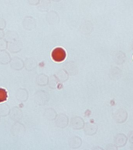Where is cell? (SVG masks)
Segmentation results:
<instances>
[{
    "mask_svg": "<svg viewBox=\"0 0 133 150\" xmlns=\"http://www.w3.org/2000/svg\"><path fill=\"white\" fill-rule=\"evenodd\" d=\"M113 116L114 120L116 123L122 124L127 121L128 117V113L125 109H119L115 111Z\"/></svg>",
    "mask_w": 133,
    "mask_h": 150,
    "instance_id": "1",
    "label": "cell"
},
{
    "mask_svg": "<svg viewBox=\"0 0 133 150\" xmlns=\"http://www.w3.org/2000/svg\"><path fill=\"white\" fill-rule=\"evenodd\" d=\"M51 56L55 62H60L65 60L66 57V53L63 48H56L52 51Z\"/></svg>",
    "mask_w": 133,
    "mask_h": 150,
    "instance_id": "2",
    "label": "cell"
},
{
    "mask_svg": "<svg viewBox=\"0 0 133 150\" xmlns=\"http://www.w3.org/2000/svg\"><path fill=\"white\" fill-rule=\"evenodd\" d=\"M23 47V43L20 40L8 42V49L12 53H17L20 51Z\"/></svg>",
    "mask_w": 133,
    "mask_h": 150,
    "instance_id": "3",
    "label": "cell"
},
{
    "mask_svg": "<svg viewBox=\"0 0 133 150\" xmlns=\"http://www.w3.org/2000/svg\"><path fill=\"white\" fill-rule=\"evenodd\" d=\"M23 28L26 30H31L36 28V20L32 16H27L23 19L22 22Z\"/></svg>",
    "mask_w": 133,
    "mask_h": 150,
    "instance_id": "4",
    "label": "cell"
},
{
    "mask_svg": "<svg viewBox=\"0 0 133 150\" xmlns=\"http://www.w3.org/2000/svg\"><path fill=\"white\" fill-rule=\"evenodd\" d=\"M46 18L48 23L51 25L58 24L60 21L59 15L57 12L53 10L48 13Z\"/></svg>",
    "mask_w": 133,
    "mask_h": 150,
    "instance_id": "5",
    "label": "cell"
},
{
    "mask_svg": "<svg viewBox=\"0 0 133 150\" xmlns=\"http://www.w3.org/2000/svg\"><path fill=\"white\" fill-rule=\"evenodd\" d=\"M128 138L124 134L120 133L116 136L114 139L115 145L118 147H122L127 144Z\"/></svg>",
    "mask_w": 133,
    "mask_h": 150,
    "instance_id": "6",
    "label": "cell"
},
{
    "mask_svg": "<svg viewBox=\"0 0 133 150\" xmlns=\"http://www.w3.org/2000/svg\"><path fill=\"white\" fill-rule=\"evenodd\" d=\"M51 5L50 0H41L37 5V8L41 11L44 12L49 10Z\"/></svg>",
    "mask_w": 133,
    "mask_h": 150,
    "instance_id": "7",
    "label": "cell"
},
{
    "mask_svg": "<svg viewBox=\"0 0 133 150\" xmlns=\"http://www.w3.org/2000/svg\"><path fill=\"white\" fill-rule=\"evenodd\" d=\"M18 37L17 33L15 32L7 30L4 32V39L8 42L16 41L18 40Z\"/></svg>",
    "mask_w": 133,
    "mask_h": 150,
    "instance_id": "8",
    "label": "cell"
},
{
    "mask_svg": "<svg viewBox=\"0 0 133 150\" xmlns=\"http://www.w3.org/2000/svg\"><path fill=\"white\" fill-rule=\"evenodd\" d=\"M114 60L117 64H122L125 62L126 59V56L125 53L120 50L118 51L115 54Z\"/></svg>",
    "mask_w": 133,
    "mask_h": 150,
    "instance_id": "9",
    "label": "cell"
},
{
    "mask_svg": "<svg viewBox=\"0 0 133 150\" xmlns=\"http://www.w3.org/2000/svg\"><path fill=\"white\" fill-rule=\"evenodd\" d=\"M10 60L9 53L5 50L0 51V62L3 63H8Z\"/></svg>",
    "mask_w": 133,
    "mask_h": 150,
    "instance_id": "10",
    "label": "cell"
},
{
    "mask_svg": "<svg viewBox=\"0 0 133 150\" xmlns=\"http://www.w3.org/2000/svg\"><path fill=\"white\" fill-rule=\"evenodd\" d=\"M23 62L22 60L18 57H15L13 59L12 64L13 67L16 68L21 67L22 66Z\"/></svg>",
    "mask_w": 133,
    "mask_h": 150,
    "instance_id": "11",
    "label": "cell"
},
{
    "mask_svg": "<svg viewBox=\"0 0 133 150\" xmlns=\"http://www.w3.org/2000/svg\"><path fill=\"white\" fill-rule=\"evenodd\" d=\"M8 97L7 93L4 89L0 88V103L6 101Z\"/></svg>",
    "mask_w": 133,
    "mask_h": 150,
    "instance_id": "12",
    "label": "cell"
},
{
    "mask_svg": "<svg viewBox=\"0 0 133 150\" xmlns=\"http://www.w3.org/2000/svg\"><path fill=\"white\" fill-rule=\"evenodd\" d=\"M8 42L5 39H0V51L5 50L8 48Z\"/></svg>",
    "mask_w": 133,
    "mask_h": 150,
    "instance_id": "13",
    "label": "cell"
},
{
    "mask_svg": "<svg viewBox=\"0 0 133 150\" xmlns=\"http://www.w3.org/2000/svg\"><path fill=\"white\" fill-rule=\"evenodd\" d=\"M26 63L28 67H30V68L31 66V67L32 68L35 66L36 64V61L32 58H29L27 59Z\"/></svg>",
    "mask_w": 133,
    "mask_h": 150,
    "instance_id": "14",
    "label": "cell"
},
{
    "mask_svg": "<svg viewBox=\"0 0 133 150\" xmlns=\"http://www.w3.org/2000/svg\"><path fill=\"white\" fill-rule=\"evenodd\" d=\"M6 23L5 20L2 18H0V29L3 30L5 28Z\"/></svg>",
    "mask_w": 133,
    "mask_h": 150,
    "instance_id": "15",
    "label": "cell"
},
{
    "mask_svg": "<svg viewBox=\"0 0 133 150\" xmlns=\"http://www.w3.org/2000/svg\"><path fill=\"white\" fill-rule=\"evenodd\" d=\"M41 0H28V2L30 5L33 6L37 5Z\"/></svg>",
    "mask_w": 133,
    "mask_h": 150,
    "instance_id": "16",
    "label": "cell"
},
{
    "mask_svg": "<svg viewBox=\"0 0 133 150\" xmlns=\"http://www.w3.org/2000/svg\"><path fill=\"white\" fill-rule=\"evenodd\" d=\"M128 138L130 142L133 144V130L130 131L128 133Z\"/></svg>",
    "mask_w": 133,
    "mask_h": 150,
    "instance_id": "17",
    "label": "cell"
},
{
    "mask_svg": "<svg viewBox=\"0 0 133 150\" xmlns=\"http://www.w3.org/2000/svg\"><path fill=\"white\" fill-rule=\"evenodd\" d=\"M108 149L111 150H118V147L115 145H113V144H110L108 145Z\"/></svg>",
    "mask_w": 133,
    "mask_h": 150,
    "instance_id": "18",
    "label": "cell"
},
{
    "mask_svg": "<svg viewBox=\"0 0 133 150\" xmlns=\"http://www.w3.org/2000/svg\"><path fill=\"white\" fill-rule=\"evenodd\" d=\"M4 32L2 29H0V39L3 38H4Z\"/></svg>",
    "mask_w": 133,
    "mask_h": 150,
    "instance_id": "19",
    "label": "cell"
},
{
    "mask_svg": "<svg viewBox=\"0 0 133 150\" xmlns=\"http://www.w3.org/2000/svg\"><path fill=\"white\" fill-rule=\"evenodd\" d=\"M130 148L132 150H133V144H132V145H131Z\"/></svg>",
    "mask_w": 133,
    "mask_h": 150,
    "instance_id": "20",
    "label": "cell"
},
{
    "mask_svg": "<svg viewBox=\"0 0 133 150\" xmlns=\"http://www.w3.org/2000/svg\"><path fill=\"white\" fill-rule=\"evenodd\" d=\"M52 1H54V2H58V1H60L61 0H52Z\"/></svg>",
    "mask_w": 133,
    "mask_h": 150,
    "instance_id": "21",
    "label": "cell"
},
{
    "mask_svg": "<svg viewBox=\"0 0 133 150\" xmlns=\"http://www.w3.org/2000/svg\"><path fill=\"white\" fill-rule=\"evenodd\" d=\"M132 50H133V42H132Z\"/></svg>",
    "mask_w": 133,
    "mask_h": 150,
    "instance_id": "22",
    "label": "cell"
}]
</instances>
